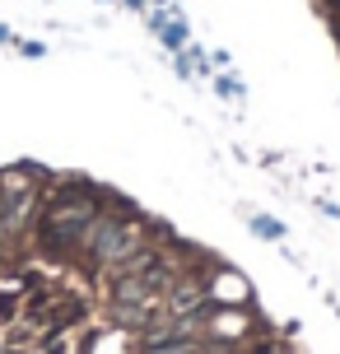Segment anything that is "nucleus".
Masks as SVG:
<instances>
[{"label": "nucleus", "instance_id": "obj_1", "mask_svg": "<svg viewBox=\"0 0 340 354\" xmlns=\"http://www.w3.org/2000/svg\"><path fill=\"white\" fill-rule=\"evenodd\" d=\"M93 214H98V201L89 192H61L52 196V205H47V219H42V238L52 243V248H66L75 238H84V229L93 224Z\"/></svg>", "mask_w": 340, "mask_h": 354}, {"label": "nucleus", "instance_id": "obj_3", "mask_svg": "<svg viewBox=\"0 0 340 354\" xmlns=\"http://www.w3.org/2000/svg\"><path fill=\"white\" fill-rule=\"evenodd\" d=\"M252 224H256V233H266V238H285V229L270 224V219H252Z\"/></svg>", "mask_w": 340, "mask_h": 354}, {"label": "nucleus", "instance_id": "obj_2", "mask_svg": "<svg viewBox=\"0 0 340 354\" xmlns=\"http://www.w3.org/2000/svg\"><path fill=\"white\" fill-rule=\"evenodd\" d=\"M84 248L93 252V261H98V266H122L126 257H135V252L144 248V233H140V224L93 214V224L84 229Z\"/></svg>", "mask_w": 340, "mask_h": 354}]
</instances>
